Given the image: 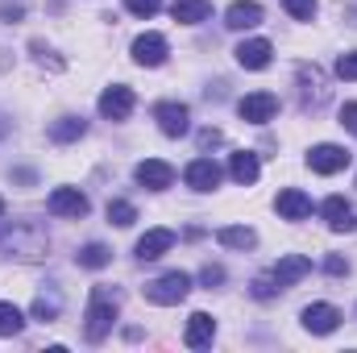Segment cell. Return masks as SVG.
<instances>
[{"mask_svg":"<svg viewBox=\"0 0 357 353\" xmlns=\"http://www.w3.org/2000/svg\"><path fill=\"white\" fill-rule=\"evenodd\" d=\"M116 303H121V295L112 291V287H91V299H88V312H84V337H88L91 345H100L108 333H112V324H116Z\"/></svg>","mask_w":357,"mask_h":353,"instance_id":"6da1fadb","label":"cell"},{"mask_svg":"<svg viewBox=\"0 0 357 353\" xmlns=\"http://www.w3.org/2000/svg\"><path fill=\"white\" fill-rule=\"evenodd\" d=\"M0 250H8L17 258H42L46 254V233H42V225H29V220H21V225L0 220Z\"/></svg>","mask_w":357,"mask_h":353,"instance_id":"7a4b0ae2","label":"cell"},{"mask_svg":"<svg viewBox=\"0 0 357 353\" xmlns=\"http://www.w3.org/2000/svg\"><path fill=\"white\" fill-rule=\"evenodd\" d=\"M187 291H191V274H183V270H167V274H158L154 283H146V299L158 303V308H175V303H183Z\"/></svg>","mask_w":357,"mask_h":353,"instance_id":"3957f363","label":"cell"},{"mask_svg":"<svg viewBox=\"0 0 357 353\" xmlns=\"http://www.w3.org/2000/svg\"><path fill=\"white\" fill-rule=\"evenodd\" d=\"M237 112H241V121H250V125H266V121H274V112H278V96H270V91H250V96L237 100Z\"/></svg>","mask_w":357,"mask_h":353,"instance_id":"277c9868","label":"cell"},{"mask_svg":"<svg viewBox=\"0 0 357 353\" xmlns=\"http://www.w3.org/2000/svg\"><path fill=\"white\" fill-rule=\"evenodd\" d=\"M167 54H171V46L162 33H137L133 38V63L137 67H162Z\"/></svg>","mask_w":357,"mask_h":353,"instance_id":"5b68a950","label":"cell"},{"mask_svg":"<svg viewBox=\"0 0 357 353\" xmlns=\"http://www.w3.org/2000/svg\"><path fill=\"white\" fill-rule=\"evenodd\" d=\"M46 208H50L54 216H71V220H79V216H88V195H84L79 187H54L50 200H46Z\"/></svg>","mask_w":357,"mask_h":353,"instance_id":"8992f818","label":"cell"},{"mask_svg":"<svg viewBox=\"0 0 357 353\" xmlns=\"http://www.w3.org/2000/svg\"><path fill=\"white\" fill-rule=\"evenodd\" d=\"M154 121H158V129H162L167 137H183V133L191 129V108L178 104V100H167V104L154 108Z\"/></svg>","mask_w":357,"mask_h":353,"instance_id":"52a82bcc","label":"cell"},{"mask_svg":"<svg viewBox=\"0 0 357 353\" xmlns=\"http://www.w3.org/2000/svg\"><path fill=\"white\" fill-rule=\"evenodd\" d=\"M299 320H303V329H307V333H316V337H328V333H337V329H341V312H337L333 303H307Z\"/></svg>","mask_w":357,"mask_h":353,"instance_id":"ba28073f","label":"cell"},{"mask_svg":"<svg viewBox=\"0 0 357 353\" xmlns=\"http://www.w3.org/2000/svg\"><path fill=\"white\" fill-rule=\"evenodd\" d=\"M133 179H137L142 187H150V191H167V187L175 183V167L162 163V158H146V163L133 167Z\"/></svg>","mask_w":357,"mask_h":353,"instance_id":"9c48e42d","label":"cell"},{"mask_svg":"<svg viewBox=\"0 0 357 353\" xmlns=\"http://www.w3.org/2000/svg\"><path fill=\"white\" fill-rule=\"evenodd\" d=\"M307 167H312L316 175H337V171H345V167H349V154H345L341 146L324 142V146H312V154H307Z\"/></svg>","mask_w":357,"mask_h":353,"instance_id":"30bf717a","label":"cell"},{"mask_svg":"<svg viewBox=\"0 0 357 353\" xmlns=\"http://www.w3.org/2000/svg\"><path fill=\"white\" fill-rule=\"evenodd\" d=\"M129 112H133V88H125V84L104 88V96H100V117L104 121H125Z\"/></svg>","mask_w":357,"mask_h":353,"instance_id":"8fae6325","label":"cell"},{"mask_svg":"<svg viewBox=\"0 0 357 353\" xmlns=\"http://www.w3.org/2000/svg\"><path fill=\"white\" fill-rule=\"evenodd\" d=\"M307 274H312V258H303V254H287V258H278L274 270H270V278L278 283V291H287L291 283H299Z\"/></svg>","mask_w":357,"mask_h":353,"instance_id":"7c38bea8","label":"cell"},{"mask_svg":"<svg viewBox=\"0 0 357 353\" xmlns=\"http://www.w3.org/2000/svg\"><path fill=\"white\" fill-rule=\"evenodd\" d=\"M233 54H237V63H241L245 71H266L270 59H274V46H270L266 38H250V42H241Z\"/></svg>","mask_w":357,"mask_h":353,"instance_id":"4fadbf2b","label":"cell"},{"mask_svg":"<svg viewBox=\"0 0 357 353\" xmlns=\"http://www.w3.org/2000/svg\"><path fill=\"white\" fill-rule=\"evenodd\" d=\"M262 4L258 0H233L229 4V13H225V25L229 29H254V25H262Z\"/></svg>","mask_w":357,"mask_h":353,"instance_id":"5bb4252c","label":"cell"},{"mask_svg":"<svg viewBox=\"0 0 357 353\" xmlns=\"http://www.w3.org/2000/svg\"><path fill=\"white\" fill-rule=\"evenodd\" d=\"M320 212H324V220H328V229H333V233H349V229L357 225V220H354V204H349L345 195H328Z\"/></svg>","mask_w":357,"mask_h":353,"instance_id":"9a60e30c","label":"cell"},{"mask_svg":"<svg viewBox=\"0 0 357 353\" xmlns=\"http://www.w3.org/2000/svg\"><path fill=\"white\" fill-rule=\"evenodd\" d=\"M274 208H278V216H282V220H303V216H312V200H307L299 187H287V191H278Z\"/></svg>","mask_w":357,"mask_h":353,"instance_id":"2e32d148","label":"cell"},{"mask_svg":"<svg viewBox=\"0 0 357 353\" xmlns=\"http://www.w3.org/2000/svg\"><path fill=\"white\" fill-rule=\"evenodd\" d=\"M212 337H216V320H212L208 312H195V316L187 320L183 345H187V350H204V345H212Z\"/></svg>","mask_w":357,"mask_h":353,"instance_id":"e0dca14e","label":"cell"},{"mask_svg":"<svg viewBox=\"0 0 357 353\" xmlns=\"http://www.w3.org/2000/svg\"><path fill=\"white\" fill-rule=\"evenodd\" d=\"M187 187H191V191H212V187H216V183H220V167H216V163H212V158H195V163H191V167H187Z\"/></svg>","mask_w":357,"mask_h":353,"instance_id":"ac0fdd59","label":"cell"},{"mask_svg":"<svg viewBox=\"0 0 357 353\" xmlns=\"http://www.w3.org/2000/svg\"><path fill=\"white\" fill-rule=\"evenodd\" d=\"M171 246H175V233H171V229H150V233L137 241V258H142V262H154V258H162Z\"/></svg>","mask_w":357,"mask_h":353,"instance_id":"d6986e66","label":"cell"},{"mask_svg":"<svg viewBox=\"0 0 357 353\" xmlns=\"http://www.w3.org/2000/svg\"><path fill=\"white\" fill-rule=\"evenodd\" d=\"M229 175H233V183H241V187H254V183H258V175H262L258 154L237 150V154H233V163H229Z\"/></svg>","mask_w":357,"mask_h":353,"instance_id":"ffe728a7","label":"cell"},{"mask_svg":"<svg viewBox=\"0 0 357 353\" xmlns=\"http://www.w3.org/2000/svg\"><path fill=\"white\" fill-rule=\"evenodd\" d=\"M171 13H175L178 25H199V21L212 17V0H175Z\"/></svg>","mask_w":357,"mask_h":353,"instance_id":"44dd1931","label":"cell"},{"mask_svg":"<svg viewBox=\"0 0 357 353\" xmlns=\"http://www.w3.org/2000/svg\"><path fill=\"white\" fill-rule=\"evenodd\" d=\"M216 241H220L225 250H254V246H258V233H254L250 225H225V229L216 233Z\"/></svg>","mask_w":357,"mask_h":353,"instance_id":"7402d4cb","label":"cell"},{"mask_svg":"<svg viewBox=\"0 0 357 353\" xmlns=\"http://www.w3.org/2000/svg\"><path fill=\"white\" fill-rule=\"evenodd\" d=\"M84 133H88L84 117H59V121L50 125V142H59V146H67V142H79Z\"/></svg>","mask_w":357,"mask_h":353,"instance_id":"603a6c76","label":"cell"},{"mask_svg":"<svg viewBox=\"0 0 357 353\" xmlns=\"http://www.w3.org/2000/svg\"><path fill=\"white\" fill-rule=\"evenodd\" d=\"M21 329H25V316H21V308L0 299V337H17Z\"/></svg>","mask_w":357,"mask_h":353,"instance_id":"cb8c5ba5","label":"cell"},{"mask_svg":"<svg viewBox=\"0 0 357 353\" xmlns=\"http://www.w3.org/2000/svg\"><path fill=\"white\" fill-rule=\"evenodd\" d=\"M112 262V250L108 246H100V241H91L79 250V266H88V270H104V266Z\"/></svg>","mask_w":357,"mask_h":353,"instance_id":"d4e9b609","label":"cell"},{"mask_svg":"<svg viewBox=\"0 0 357 353\" xmlns=\"http://www.w3.org/2000/svg\"><path fill=\"white\" fill-rule=\"evenodd\" d=\"M108 220H112L116 229H129V225L137 220V208H133L129 200H108Z\"/></svg>","mask_w":357,"mask_h":353,"instance_id":"484cf974","label":"cell"},{"mask_svg":"<svg viewBox=\"0 0 357 353\" xmlns=\"http://www.w3.org/2000/svg\"><path fill=\"white\" fill-rule=\"evenodd\" d=\"M54 316H59V295H38V299H33V320L50 324Z\"/></svg>","mask_w":357,"mask_h":353,"instance_id":"4316f807","label":"cell"},{"mask_svg":"<svg viewBox=\"0 0 357 353\" xmlns=\"http://www.w3.org/2000/svg\"><path fill=\"white\" fill-rule=\"evenodd\" d=\"M316 4H320V0H282V8H287V13H291L295 21H312Z\"/></svg>","mask_w":357,"mask_h":353,"instance_id":"83f0119b","label":"cell"},{"mask_svg":"<svg viewBox=\"0 0 357 353\" xmlns=\"http://www.w3.org/2000/svg\"><path fill=\"white\" fill-rule=\"evenodd\" d=\"M250 295L266 303V299H274V295H278V283H274L270 274H262V278H254V287H250Z\"/></svg>","mask_w":357,"mask_h":353,"instance_id":"f1b7e54d","label":"cell"},{"mask_svg":"<svg viewBox=\"0 0 357 353\" xmlns=\"http://www.w3.org/2000/svg\"><path fill=\"white\" fill-rule=\"evenodd\" d=\"M125 8H129L133 17H154V13L162 8V0H125Z\"/></svg>","mask_w":357,"mask_h":353,"instance_id":"f546056e","label":"cell"},{"mask_svg":"<svg viewBox=\"0 0 357 353\" xmlns=\"http://www.w3.org/2000/svg\"><path fill=\"white\" fill-rule=\"evenodd\" d=\"M337 75H341V80H357V50H349V54L337 59Z\"/></svg>","mask_w":357,"mask_h":353,"instance_id":"4dcf8cb0","label":"cell"},{"mask_svg":"<svg viewBox=\"0 0 357 353\" xmlns=\"http://www.w3.org/2000/svg\"><path fill=\"white\" fill-rule=\"evenodd\" d=\"M199 283H204V287H220V283H225V266H204V270H199Z\"/></svg>","mask_w":357,"mask_h":353,"instance_id":"1f68e13d","label":"cell"},{"mask_svg":"<svg viewBox=\"0 0 357 353\" xmlns=\"http://www.w3.org/2000/svg\"><path fill=\"white\" fill-rule=\"evenodd\" d=\"M341 125H345L349 133H357V100H349V104H341Z\"/></svg>","mask_w":357,"mask_h":353,"instance_id":"d6a6232c","label":"cell"},{"mask_svg":"<svg viewBox=\"0 0 357 353\" xmlns=\"http://www.w3.org/2000/svg\"><path fill=\"white\" fill-rule=\"evenodd\" d=\"M21 17H25V4H17V0H13V4H8V0L0 4V21H21Z\"/></svg>","mask_w":357,"mask_h":353,"instance_id":"836d02e7","label":"cell"},{"mask_svg":"<svg viewBox=\"0 0 357 353\" xmlns=\"http://www.w3.org/2000/svg\"><path fill=\"white\" fill-rule=\"evenodd\" d=\"M324 270H328V274H349V262L333 254V258H324Z\"/></svg>","mask_w":357,"mask_h":353,"instance_id":"e575fe53","label":"cell"},{"mask_svg":"<svg viewBox=\"0 0 357 353\" xmlns=\"http://www.w3.org/2000/svg\"><path fill=\"white\" fill-rule=\"evenodd\" d=\"M199 146H204V150H208V146H220V129H204V133H199Z\"/></svg>","mask_w":357,"mask_h":353,"instance_id":"d590c367","label":"cell"},{"mask_svg":"<svg viewBox=\"0 0 357 353\" xmlns=\"http://www.w3.org/2000/svg\"><path fill=\"white\" fill-rule=\"evenodd\" d=\"M0 220H4V200H0Z\"/></svg>","mask_w":357,"mask_h":353,"instance_id":"8d00e7d4","label":"cell"}]
</instances>
